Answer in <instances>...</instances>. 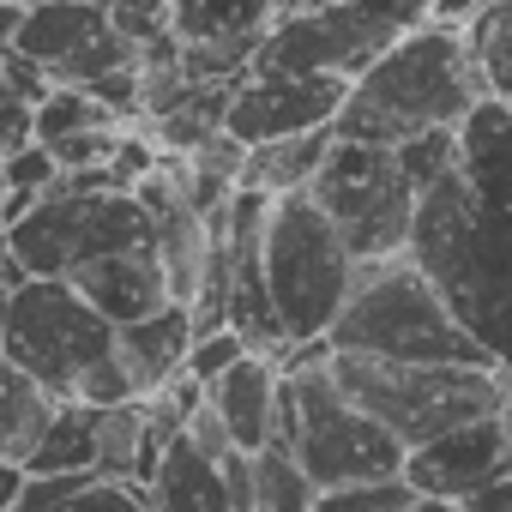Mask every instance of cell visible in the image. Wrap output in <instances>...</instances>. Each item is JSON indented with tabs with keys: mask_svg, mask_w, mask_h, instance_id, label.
I'll return each mask as SVG.
<instances>
[{
	"mask_svg": "<svg viewBox=\"0 0 512 512\" xmlns=\"http://www.w3.org/2000/svg\"><path fill=\"white\" fill-rule=\"evenodd\" d=\"M91 127H127L91 85H55V91L31 109V133H37L43 145L73 139V133H91Z\"/></svg>",
	"mask_w": 512,
	"mask_h": 512,
	"instance_id": "obj_25",
	"label": "cell"
},
{
	"mask_svg": "<svg viewBox=\"0 0 512 512\" xmlns=\"http://www.w3.org/2000/svg\"><path fill=\"white\" fill-rule=\"evenodd\" d=\"M103 7H109V25L121 37H133L139 49L169 37V7H175V0H103Z\"/></svg>",
	"mask_w": 512,
	"mask_h": 512,
	"instance_id": "obj_31",
	"label": "cell"
},
{
	"mask_svg": "<svg viewBox=\"0 0 512 512\" xmlns=\"http://www.w3.org/2000/svg\"><path fill=\"white\" fill-rule=\"evenodd\" d=\"M0 61H7V97H19V103H43L49 91H55V79L37 67V61H25V55H0Z\"/></svg>",
	"mask_w": 512,
	"mask_h": 512,
	"instance_id": "obj_34",
	"label": "cell"
},
{
	"mask_svg": "<svg viewBox=\"0 0 512 512\" xmlns=\"http://www.w3.org/2000/svg\"><path fill=\"white\" fill-rule=\"evenodd\" d=\"M19 494H25V464L0 458V512H19Z\"/></svg>",
	"mask_w": 512,
	"mask_h": 512,
	"instance_id": "obj_38",
	"label": "cell"
},
{
	"mask_svg": "<svg viewBox=\"0 0 512 512\" xmlns=\"http://www.w3.org/2000/svg\"><path fill=\"white\" fill-rule=\"evenodd\" d=\"M482 97H488V85H482L464 25L428 19L422 31L392 43L368 73L350 79V97L332 127L344 139L404 145L416 133H458Z\"/></svg>",
	"mask_w": 512,
	"mask_h": 512,
	"instance_id": "obj_2",
	"label": "cell"
},
{
	"mask_svg": "<svg viewBox=\"0 0 512 512\" xmlns=\"http://www.w3.org/2000/svg\"><path fill=\"white\" fill-rule=\"evenodd\" d=\"M13 55L37 61L55 85H97L103 73L133 67L139 43L109 25L103 0H31Z\"/></svg>",
	"mask_w": 512,
	"mask_h": 512,
	"instance_id": "obj_11",
	"label": "cell"
},
{
	"mask_svg": "<svg viewBox=\"0 0 512 512\" xmlns=\"http://www.w3.org/2000/svg\"><path fill=\"white\" fill-rule=\"evenodd\" d=\"M73 290L121 332V326H133V320H145V314H157V308H169L175 296H169V278H163V266H157V247L145 241V247H121V253H103V260H91V266H79L73 272Z\"/></svg>",
	"mask_w": 512,
	"mask_h": 512,
	"instance_id": "obj_14",
	"label": "cell"
},
{
	"mask_svg": "<svg viewBox=\"0 0 512 512\" xmlns=\"http://www.w3.org/2000/svg\"><path fill=\"white\" fill-rule=\"evenodd\" d=\"M500 476H512V440L500 410L458 422L422 446L404 452V482L416 494H440V500H476L482 488H494Z\"/></svg>",
	"mask_w": 512,
	"mask_h": 512,
	"instance_id": "obj_13",
	"label": "cell"
},
{
	"mask_svg": "<svg viewBox=\"0 0 512 512\" xmlns=\"http://www.w3.org/2000/svg\"><path fill=\"white\" fill-rule=\"evenodd\" d=\"M428 19H434V0H320V7H308V13H284L266 31L253 67L356 79L392 43L422 31Z\"/></svg>",
	"mask_w": 512,
	"mask_h": 512,
	"instance_id": "obj_8",
	"label": "cell"
},
{
	"mask_svg": "<svg viewBox=\"0 0 512 512\" xmlns=\"http://www.w3.org/2000/svg\"><path fill=\"white\" fill-rule=\"evenodd\" d=\"M205 398L217 404V416H223V428H229V440H235L241 452H260V446L278 440L284 362L266 356V350H247L235 368H223V374L205 386Z\"/></svg>",
	"mask_w": 512,
	"mask_h": 512,
	"instance_id": "obj_15",
	"label": "cell"
},
{
	"mask_svg": "<svg viewBox=\"0 0 512 512\" xmlns=\"http://www.w3.org/2000/svg\"><path fill=\"white\" fill-rule=\"evenodd\" d=\"M0 314H7V296H0Z\"/></svg>",
	"mask_w": 512,
	"mask_h": 512,
	"instance_id": "obj_47",
	"label": "cell"
},
{
	"mask_svg": "<svg viewBox=\"0 0 512 512\" xmlns=\"http://www.w3.org/2000/svg\"><path fill=\"white\" fill-rule=\"evenodd\" d=\"M19 260L31 278H73L79 266L103 260V253H121V247H145L151 241V211L139 205V193H73V187H55L43 193L25 223L7 229Z\"/></svg>",
	"mask_w": 512,
	"mask_h": 512,
	"instance_id": "obj_10",
	"label": "cell"
},
{
	"mask_svg": "<svg viewBox=\"0 0 512 512\" xmlns=\"http://www.w3.org/2000/svg\"><path fill=\"white\" fill-rule=\"evenodd\" d=\"M25 13H31V0H0V55H13V49H19Z\"/></svg>",
	"mask_w": 512,
	"mask_h": 512,
	"instance_id": "obj_37",
	"label": "cell"
},
{
	"mask_svg": "<svg viewBox=\"0 0 512 512\" xmlns=\"http://www.w3.org/2000/svg\"><path fill=\"white\" fill-rule=\"evenodd\" d=\"M247 350H253V344H247V338H241L235 326H217V332H199V338H193V350H187V374H193L199 386H211V380H217L223 368H235V362H241Z\"/></svg>",
	"mask_w": 512,
	"mask_h": 512,
	"instance_id": "obj_30",
	"label": "cell"
},
{
	"mask_svg": "<svg viewBox=\"0 0 512 512\" xmlns=\"http://www.w3.org/2000/svg\"><path fill=\"white\" fill-rule=\"evenodd\" d=\"M272 25V0H175L169 7L175 43H266Z\"/></svg>",
	"mask_w": 512,
	"mask_h": 512,
	"instance_id": "obj_20",
	"label": "cell"
},
{
	"mask_svg": "<svg viewBox=\"0 0 512 512\" xmlns=\"http://www.w3.org/2000/svg\"><path fill=\"white\" fill-rule=\"evenodd\" d=\"M332 127H314V133H290V139H266V145H247V169H241V187H260V193H308L326 151H332Z\"/></svg>",
	"mask_w": 512,
	"mask_h": 512,
	"instance_id": "obj_21",
	"label": "cell"
},
{
	"mask_svg": "<svg viewBox=\"0 0 512 512\" xmlns=\"http://www.w3.org/2000/svg\"><path fill=\"white\" fill-rule=\"evenodd\" d=\"M356 253L338 235V223L320 211L314 193H278L266 217V290L290 344H320L332 338L350 284H356Z\"/></svg>",
	"mask_w": 512,
	"mask_h": 512,
	"instance_id": "obj_4",
	"label": "cell"
},
{
	"mask_svg": "<svg viewBox=\"0 0 512 512\" xmlns=\"http://www.w3.org/2000/svg\"><path fill=\"white\" fill-rule=\"evenodd\" d=\"M151 247H157V266L169 278V296L181 308H193L211 284V272L223 266V235L211 229L205 211H193L187 199H175L157 223H151Z\"/></svg>",
	"mask_w": 512,
	"mask_h": 512,
	"instance_id": "obj_16",
	"label": "cell"
},
{
	"mask_svg": "<svg viewBox=\"0 0 512 512\" xmlns=\"http://www.w3.org/2000/svg\"><path fill=\"white\" fill-rule=\"evenodd\" d=\"M0 97H7V61H0Z\"/></svg>",
	"mask_w": 512,
	"mask_h": 512,
	"instance_id": "obj_45",
	"label": "cell"
},
{
	"mask_svg": "<svg viewBox=\"0 0 512 512\" xmlns=\"http://www.w3.org/2000/svg\"><path fill=\"white\" fill-rule=\"evenodd\" d=\"M0 350L55 398H73L79 380L115 350V326L73 290V278H25L0 314Z\"/></svg>",
	"mask_w": 512,
	"mask_h": 512,
	"instance_id": "obj_9",
	"label": "cell"
},
{
	"mask_svg": "<svg viewBox=\"0 0 512 512\" xmlns=\"http://www.w3.org/2000/svg\"><path fill=\"white\" fill-rule=\"evenodd\" d=\"M181 434H187L199 452H211V458H229V452H235V440H229V428H223V416H217V404H211V398L187 416V428H181Z\"/></svg>",
	"mask_w": 512,
	"mask_h": 512,
	"instance_id": "obj_33",
	"label": "cell"
},
{
	"mask_svg": "<svg viewBox=\"0 0 512 512\" xmlns=\"http://www.w3.org/2000/svg\"><path fill=\"white\" fill-rule=\"evenodd\" d=\"M470 512H512V476H500L494 488H482L476 500H464Z\"/></svg>",
	"mask_w": 512,
	"mask_h": 512,
	"instance_id": "obj_39",
	"label": "cell"
},
{
	"mask_svg": "<svg viewBox=\"0 0 512 512\" xmlns=\"http://www.w3.org/2000/svg\"><path fill=\"white\" fill-rule=\"evenodd\" d=\"M272 7H278V19H284V13H308V7H320V0H272Z\"/></svg>",
	"mask_w": 512,
	"mask_h": 512,
	"instance_id": "obj_44",
	"label": "cell"
},
{
	"mask_svg": "<svg viewBox=\"0 0 512 512\" xmlns=\"http://www.w3.org/2000/svg\"><path fill=\"white\" fill-rule=\"evenodd\" d=\"M464 37H470V55L482 67L488 97L512 103V0H488L482 13H470L464 19Z\"/></svg>",
	"mask_w": 512,
	"mask_h": 512,
	"instance_id": "obj_26",
	"label": "cell"
},
{
	"mask_svg": "<svg viewBox=\"0 0 512 512\" xmlns=\"http://www.w3.org/2000/svg\"><path fill=\"white\" fill-rule=\"evenodd\" d=\"M0 205H7V175H0Z\"/></svg>",
	"mask_w": 512,
	"mask_h": 512,
	"instance_id": "obj_46",
	"label": "cell"
},
{
	"mask_svg": "<svg viewBox=\"0 0 512 512\" xmlns=\"http://www.w3.org/2000/svg\"><path fill=\"white\" fill-rule=\"evenodd\" d=\"M410 260L494 368H512V103L482 97L458 127L446 175L416 205Z\"/></svg>",
	"mask_w": 512,
	"mask_h": 512,
	"instance_id": "obj_1",
	"label": "cell"
},
{
	"mask_svg": "<svg viewBox=\"0 0 512 512\" xmlns=\"http://www.w3.org/2000/svg\"><path fill=\"white\" fill-rule=\"evenodd\" d=\"M482 7H488V0H434V19H440V25H464V19L482 13Z\"/></svg>",
	"mask_w": 512,
	"mask_h": 512,
	"instance_id": "obj_41",
	"label": "cell"
},
{
	"mask_svg": "<svg viewBox=\"0 0 512 512\" xmlns=\"http://www.w3.org/2000/svg\"><path fill=\"white\" fill-rule=\"evenodd\" d=\"M31 272H25V260H19V247H13V235L0 229V296H13L19 284H25Z\"/></svg>",
	"mask_w": 512,
	"mask_h": 512,
	"instance_id": "obj_36",
	"label": "cell"
},
{
	"mask_svg": "<svg viewBox=\"0 0 512 512\" xmlns=\"http://www.w3.org/2000/svg\"><path fill=\"white\" fill-rule=\"evenodd\" d=\"M500 422H506V440H512V368H500Z\"/></svg>",
	"mask_w": 512,
	"mask_h": 512,
	"instance_id": "obj_43",
	"label": "cell"
},
{
	"mask_svg": "<svg viewBox=\"0 0 512 512\" xmlns=\"http://www.w3.org/2000/svg\"><path fill=\"white\" fill-rule=\"evenodd\" d=\"M0 175H7V187H25V193H55V181H61V157L31 133V139H19L7 157H0Z\"/></svg>",
	"mask_w": 512,
	"mask_h": 512,
	"instance_id": "obj_28",
	"label": "cell"
},
{
	"mask_svg": "<svg viewBox=\"0 0 512 512\" xmlns=\"http://www.w3.org/2000/svg\"><path fill=\"white\" fill-rule=\"evenodd\" d=\"M49 512H157L145 482H115V476H91L73 500L49 506Z\"/></svg>",
	"mask_w": 512,
	"mask_h": 512,
	"instance_id": "obj_29",
	"label": "cell"
},
{
	"mask_svg": "<svg viewBox=\"0 0 512 512\" xmlns=\"http://www.w3.org/2000/svg\"><path fill=\"white\" fill-rule=\"evenodd\" d=\"M410 512H470V506H464V500H440V494H416Z\"/></svg>",
	"mask_w": 512,
	"mask_h": 512,
	"instance_id": "obj_42",
	"label": "cell"
},
{
	"mask_svg": "<svg viewBox=\"0 0 512 512\" xmlns=\"http://www.w3.org/2000/svg\"><path fill=\"white\" fill-rule=\"evenodd\" d=\"M79 404H91V410H115V404H139V392H133V380H127V368H121V356L109 350L85 380H79V392H73Z\"/></svg>",
	"mask_w": 512,
	"mask_h": 512,
	"instance_id": "obj_32",
	"label": "cell"
},
{
	"mask_svg": "<svg viewBox=\"0 0 512 512\" xmlns=\"http://www.w3.org/2000/svg\"><path fill=\"white\" fill-rule=\"evenodd\" d=\"M25 470L31 476H49V470H97V410L79 404V398H61V410L49 416V428L31 446Z\"/></svg>",
	"mask_w": 512,
	"mask_h": 512,
	"instance_id": "obj_24",
	"label": "cell"
},
{
	"mask_svg": "<svg viewBox=\"0 0 512 512\" xmlns=\"http://www.w3.org/2000/svg\"><path fill=\"white\" fill-rule=\"evenodd\" d=\"M320 482L302 470V458L290 446H260L247 458V506L241 512H314Z\"/></svg>",
	"mask_w": 512,
	"mask_h": 512,
	"instance_id": "obj_23",
	"label": "cell"
},
{
	"mask_svg": "<svg viewBox=\"0 0 512 512\" xmlns=\"http://www.w3.org/2000/svg\"><path fill=\"white\" fill-rule=\"evenodd\" d=\"M193 338H199V326H193V308H181V302H169V308H157V314L121 326V332H115V356H121L127 380H133V392L151 398L157 386H169L175 374H187Z\"/></svg>",
	"mask_w": 512,
	"mask_h": 512,
	"instance_id": "obj_17",
	"label": "cell"
},
{
	"mask_svg": "<svg viewBox=\"0 0 512 512\" xmlns=\"http://www.w3.org/2000/svg\"><path fill=\"white\" fill-rule=\"evenodd\" d=\"M332 350H362L392 362H494L410 253L356 266L350 302L332 326Z\"/></svg>",
	"mask_w": 512,
	"mask_h": 512,
	"instance_id": "obj_3",
	"label": "cell"
},
{
	"mask_svg": "<svg viewBox=\"0 0 512 512\" xmlns=\"http://www.w3.org/2000/svg\"><path fill=\"white\" fill-rule=\"evenodd\" d=\"M338 356V350H332ZM278 446L302 458V470L320 488L338 482H374V476H404V440L368 416L332 374L320 368H284V404H278Z\"/></svg>",
	"mask_w": 512,
	"mask_h": 512,
	"instance_id": "obj_6",
	"label": "cell"
},
{
	"mask_svg": "<svg viewBox=\"0 0 512 512\" xmlns=\"http://www.w3.org/2000/svg\"><path fill=\"white\" fill-rule=\"evenodd\" d=\"M19 139H31V103H19V97H0V157H7Z\"/></svg>",
	"mask_w": 512,
	"mask_h": 512,
	"instance_id": "obj_35",
	"label": "cell"
},
{
	"mask_svg": "<svg viewBox=\"0 0 512 512\" xmlns=\"http://www.w3.org/2000/svg\"><path fill=\"white\" fill-rule=\"evenodd\" d=\"M308 193L338 223V235L350 241L356 260H398V253H410L416 205H422L428 187L416 181V169L404 163L398 145H374V139H344L338 133Z\"/></svg>",
	"mask_w": 512,
	"mask_h": 512,
	"instance_id": "obj_7",
	"label": "cell"
},
{
	"mask_svg": "<svg viewBox=\"0 0 512 512\" xmlns=\"http://www.w3.org/2000/svg\"><path fill=\"white\" fill-rule=\"evenodd\" d=\"M332 374L404 446H422L458 422L500 410V368L494 362H392V356L338 350Z\"/></svg>",
	"mask_w": 512,
	"mask_h": 512,
	"instance_id": "obj_5",
	"label": "cell"
},
{
	"mask_svg": "<svg viewBox=\"0 0 512 512\" xmlns=\"http://www.w3.org/2000/svg\"><path fill=\"white\" fill-rule=\"evenodd\" d=\"M416 506V488L404 476H374V482H338V488H320L314 512H410Z\"/></svg>",
	"mask_w": 512,
	"mask_h": 512,
	"instance_id": "obj_27",
	"label": "cell"
},
{
	"mask_svg": "<svg viewBox=\"0 0 512 512\" xmlns=\"http://www.w3.org/2000/svg\"><path fill=\"white\" fill-rule=\"evenodd\" d=\"M163 446H169V440H163L157 422L145 416V398H139V404L97 410V476H115V482H151Z\"/></svg>",
	"mask_w": 512,
	"mask_h": 512,
	"instance_id": "obj_19",
	"label": "cell"
},
{
	"mask_svg": "<svg viewBox=\"0 0 512 512\" xmlns=\"http://www.w3.org/2000/svg\"><path fill=\"white\" fill-rule=\"evenodd\" d=\"M344 97H350V79H338V73H272V67H253L229 91L223 133H235L241 145L314 133V127L338 121Z\"/></svg>",
	"mask_w": 512,
	"mask_h": 512,
	"instance_id": "obj_12",
	"label": "cell"
},
{
	"mask_svg": "<svg viewBox=\"0 0 512 512\" xmlns=\"http://www.w3.org/2000/svg\"><path fill=\"white\" fill-rule=\"evenodd\" d=\"M43 193H25V187H7V205H0V229H13V223H25V211L37 205Z\"/></svg>",
	"mask_w": 512,
	"mask_h": 512,
	"instance_id": "obj_40",
	"label": "cell"
},
{
	"mask_svg": "<svg viewBox=\"0 0 512 512\" xmlns=\"http://www.w3.org/2000/svg\"><path fill=\"white\" fill-rule=\"evenodd\" d=\"M145 494H151V506H157V512H241V500H235V488H229L223 458L199 452L187 434H175V440L163 446V458H157V470H151Z\"/></svg>",
	"mask_w": 512,
	"mask_h": 512,
	"instance_id": "obj_18",
	"label": "cell"
},
{
	"mask_svg": "<svg viewBox=\"0 0 512 512\" xmlns=\"http://www.w3.org/2000/svg\"><path fill=\"white\" fill-rule=\"evenodd\" d=\"M55 410H61V398L49 386H37L7 350H0V458H19L25 464Z\"/></svg>",
	"mask_w": 512,
	"mask_h": 512,
	"instance_id": "obj_22",
	"label": "cell"
}]
</instances>
